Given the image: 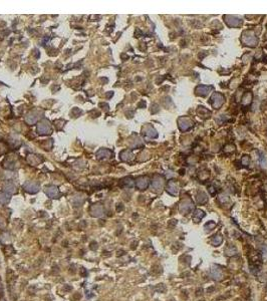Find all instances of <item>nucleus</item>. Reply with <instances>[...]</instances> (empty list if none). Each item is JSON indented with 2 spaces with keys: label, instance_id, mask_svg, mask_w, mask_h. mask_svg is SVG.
Masks as SVG:
<instances>
[{
  "label": "nucleus",
  "instance_id": "25",
  "mask_svg": "<svg viewBox=\"0 0 267 301\" xmlns=\"http://www.w3.org/2000/svg\"><path fill=\"white\" fill-rule=\"evenodd\" d=\"M122 183H124L126 186H128V187H132L134 185V182H133V180L131 179V178H126V179L122 180Z\"/></svg>",
  "mask_w": 267,
  "mask_h": 301
},
{
  "label": "nucleus",
  "instance_id": "18",
  "mask_svg": "<svg viewBox=\"0 0 267 301\" xmlns=\"http://www.w3.org/2000/svg\"><path fill=\"white\" fill-rule=\"evenodd\" d=\"M252 100V93L251 92H246L245 95L242 96V103L244 106H247L251 103Z\"/></svg>",
  "mask_w": 267,
  "mask_h": 301
},
{
  "label": "nucleus",
  "instance_id": "21",
  "mask_svg": "<svg viewBox=\"0 0 267 301\" xmlns=\"http://www.w3.org/2000/svg\"><path fill=\"white\" fill-rule=\"evenodd\" d=\"M133 158V154L130 151H124L121 153V159L122 161H129Z\"/></svg>",
  "mask_w": 267,
  "mask_h": 301
},
{
  "label": "nucleus",
  "instance_id": "7",
  "mask_svg": "<svg viewBox=\"0 0 267 301\" xmlns=\"http://www.w3.org/2000/svg\"><path fill=\"white\" fill-rule=\"evenodd\" d=\"M193 208V203L191 202L190 200H185V201H183L181 204H180L179 206V210L181 211L183 214H186V213H188L191 209Z\"/></svg>",
  "mask_w": 267,
  "mask_h": 301
},
{
  "label": "nucleus",
  "instance_id": "28",
  "mask_svg": "<svg viewBox=\"0 0 267 301\" xmlns=\"http://www.w3.org/2000/svg\"><path fill=\"white\" fill-rule=\"evenodd\" d=\"M234 150H235V148H234L233 146H228V147L225 148V151L228 152V153H231V152H233Z\"/></svg>",
  "mask_w": 267,
  "mask_h": 301
},
{
  "label": "nucleus",
  "instance_id": "4",
  "mask_svg": "<svg viewBox=\"0 0 267 301\" xmlns=\"http://www.w3.org/2000/svg\"><path fill=\"white\" fill-rule=\"evenodd\" d=\"M225 22L228 24L230 27H237L241 24V20L236 16L228 15V16H225Z\"/></svg>",
  "mask_w": 267,
  "mask_h": 301
},
{
  "label": "nucleus",
  "instance_id": "5",
  "mask_svg": "<svg viewBox=\"0 0 267 301\" xmlns=\"http://www.w3.org/2000/svg\"><path fill=\"white\" fill-rule=\"evenodd\" d=\"M24 190L30 194H35L39 191V186L34 182H27L24 184Z\"/></svg>",
  "mask_w": 267,
  "mask_h": 301
},
{
  "label": "nucleus",
  "instance_id": "3",
  "mask_svg": "<svg viewBox=\"0 0 267 301\" xmlns=\"http://www.w3.org/2000/svg\"><path fill=\"white\" fill-rule=\"evenodd\" d=\"M178 126L180 130H183V132H186V130H189L190 129H192L193 122L188 118H184V117L180 118L178 119Z\"/></svg>",
  "mask_w": 267,
  "mask_h": 301
},
{
  "label": "nucleus",
  "instance_id": "8",
  "mask_svg": "<svg viewBox=\"0 0 267 301\" xmlns=\"http://www.w3.org/2000/svg\"><path fill=\"white\" fill-rule=\"evenodd\" d=\"M136 185L140 190H145L149 186V179L147 177H141L137 180Z\"/></svg>",
  "mask_w": 267,
  "mask_h": 301
},
{
  "label": "nucleus",
  "instance_id": "14",
  "mask_svg": "<svg viewBox=\"0 0 267 301\" xmlns=\"http://www.w3.org/2000/svg\"><path fill=\"white\" fill-rule=\"evenodd\" d=\"M162 186H163V179H162V177L160 176H156L154 178V181H153V187H154V189H156V190H160Z\"/></svg>",
  "mask_w": 267,
  "mask_h": 301
},
{
  "label": "nucleus",
  "instance_id": "17",
  "mask_svg": "<svg viewBox=\"0 0 267 301\" xmlns=\"http://www.w3.org/2000/svg\"><path fill=\"white\" fill-rule=\"evenodd\" d=\"M38 121V117L36 115L34 114V112H32V114H29L26 117V122H28V124H35Z\"/></svg>",
  "mask_w": 267,
  "mask_h": 301
},
{
  "label": "nucleus",
  "instance_id": "12",
  "mask_svg": "<svg viewBox=\"0 0 267 301\" xmlns=\"http://www.w3.org/2000/svg\"><path fill=\"white\" fill-rule=\"evenodd\" d=\"M145 135L148 137H151V139H154V137H158L156 130H155L153 126H148L145 128Z\"/></svg>",
  "mask_w": 267,
  "mask_h": 301
},
{
  "label": "nucleus",
  "instance_id": "16",
  "mask_svg": "<svg viewBox=\"0 0 267 301\" xmlns=\"http://www.w3.org/2000/svg\"><path fill=\"white\" fill-rule=\"evenodd\" d=\"M196 200H197L198 203H199V204H203V203H206L207 202L208 198H207V196H206V194H205V193H203V192H199V193L197 194Z\"/></svg>",
  "mask_w": 267,
  "mask_h": 301
},
{
  "label": "nucleus",
  "instance_id": "9",
  "mask_svg": "<svg viewBox=\"0 0 267 301\" xmlns=\"http://www.w3.org/2000/svg\"><path fill=\"white\" fill-rule=\"evenodd\" d=\"M168 192L170 194L172 195H178L179 193V187H178V185H177L176 182H174V181H170V182L168 183Z\"/></svg>",
  "mask_w": 267,
  "mask_h": 301
},
{
  "label": "nucleus",
  "instance_id": "15",
  "mask_svg": "<svg viewBox=\"0 0 267 301\" xmlns=\"http://www.w3.org/2000/svg\"><path fill=\"white\" fill-rule=\"evenodd\" d=\"M111 152L107 150V149H100V150L96 153V156L99 159H103V158H109L111 157Z\"/></svg>",
  "mask_w": 267,
  "mask_h": 301
},
{
  "label": "nucleus",
  "instance_id": "24",
  "mask_svg": "<svg viewBox=\"0 0 267 301\" xmlns=\"http://www.w3.org/2000/svg\"><path fill=\"white\" fill-rule=\"evenodd\" d=\"M223 241V238L220 236V235H216V236L212 239V243L214 244V246H218L219 244H221Z\"/></svg>",
  "mask_w": 267,
  "mask_h": 301
},
{
  "label": "nucleus",
  "instance_id": "26",
  "mask_svg": "<svg viewBox=\"0 0 267 301\" xmlns=\"http://www.w3.org/2000/svg\"><path fill=\"white\" fill-rule=\"evenodd\" d=\"M249 164H250V158H249L248 156H244L242 158V165L245 167H248Z\"/></svg>",
  "mask_w": 267,
  "mask_h": 301
},
{
  "label": "nucleus",
  "instance_id": "19",
  "mask_svg": "<svg viewBox=\"0 0 267 301\" xmlns=\"http://www.w3.org/2000/svg\"><path fill=\"white\" fill-rule=\"evenodd\" d=\"M205 216V212H203L202 210H196L194 213V221L196 222H200V220Z\"/></svg>",
  "mask_w": 267,
  "mask_h": 301
},
{
  "label": "nucleus",
  "instance_id": "1",
  "mask_svg": "<svg viewBox=\"0 0 267 301\" xmlns=\"http://www.w3.org/2000/svg\"><path fill=\"white\" fill-rule=\"evenodd\" d=\"M242 41L246 45L254 47V46L257 45L258 39L255 36V34L253 33V32L250 31V30H247V31H245L244 33L242 34Z\"/></svg>",
  "mask_w": 267,
  "mask_h": 301
},
{
  "label": "nucleus",
  "instance_id": "27",
  "mask_svg": "<svg viewBox=\"0 0 267 301\" xmlns=\"http://www.w3.org/2000/svg\"><path fill=\"white\" fill-rule=\"evenodd\" d=\"M219 200L221 203H226L229 201V198H228V196H226L225 194H222V195H220Z\"/></svg>",
  "mask_w": 267,
  "mask_h": 301
},
{
  "label": "nucleus",
  "instance_id": "10",
  "mask_svg": "<svg viewBox=\"0 0 267 301\" xmlns=\"http://www.w3.org/2000/svg\"><path fill=\"white\" fill-rule=\"evenodd\" d=\"M45 193L47 194V196H48L49 198H55V197H57V196H58L59 191H58V189H57V187H55V186H50L48 188H46Z\"/></svg>",
  "mask_w": 267,
  "mask_h": 301
},
{
  "label": "nucleus",
  "instance_id": "22",
  "mask_svg": "<svg viewBox=\"0 0 267 301\" xmlns=\"http://www.w3.org/2000/svg\"><path fill=\"white\" fill-rule=\"evenodd\" d=\"M4 191L7 194H13L15 192V186L12 183H7L4 187Z\"/></svg>",
  "mask_w": 267,
  "mask_h": 301
},
{
  "label": "nucleus",
  "instance_id": "23",
  "mask_svg": "<svg viewBox=\"0 0 267 301\" xmlns=\"http://www.w3.org/2000/svg\"><path fill=\"white\" fill-rule=\"evenodd\" d=\"M10 200L9 194L7 193H0V203L1 204H7Z\"/></svg>",
  "mask_w": 267,
  "mask_h": 301
},
{
  "label": "nucleus",
  "instance_id": "13",
  "mask_svg": "<svg viewBox=\"0 0 267 301\" xmlns=\"http://www.w3.org/2000/svg\"><path fill=\"white\" fill-rule=\"evenodd\" d=\"M103 207L100 206V205H95L92 208V211H91L92 215L93 217H99V216H100L103 214Z\"/></svg>",
  "mask_w": 267,
  "mask_h": 301
},
{
  "label": "nucleus",
  "instance_id": "29",
  "mask_svg": "<svg viewBox=\"0 0 267 301\" xmlns=\"http://www.w3.org/2000/svg\"><path fill=\"white\" fill-rule=\"evenodd\" d=\"M2 301H4V300H2Z\"/></svg>",
  "mask_w": 267,
  "mask_h": 301
},
{
  "label": "nucleus",
  "instance_id": "2",
  "mask_svg": "<svg viewBox=\"0 0 267 301\" xmlns=\"http://www.w3.org/2000/svg\"><path fill=\"white\" fill-rule=\"evenodd\" d=\"M224 100H225V99H224V96H223V95H221V93H219V92H214L211 96L210 103L214 108H219L222 107L223 103H224Z\"/></svg>",
  "mask_w": 267,
  "mask_h": 301
},
{
  "label": "nucleus",
  "instance_id": "6",
  "mask_svg": "<svg viewBox=\"0 0 267 301\" xmlns=\"http://www.w3.org/2000/svg\"><path fill=\"white\" fill-rule=\"evenodd\" d=\"M212 90V86H207V85H198L196 89H195V92H196V93L198 96H206L209 92H210Z\"/></svg>",
  "mask_w": 267,
  "mask_h": 301
},
{
  "label": "nucleus",
  "instance_id": "20",
  "mask_svg": "<svg viewBox=\"0 0 267 301\" xmlns=\"http://www.w3.org/2000/svg\"><path fill=\"white\" fill-rule=\"evenodd\" d=\"M211 275L213 278L216 279V280H219V279H221V277H222L221 271L217 269V268H213V269H211Z\"/></svg>",
  "mask_w": 267,
  "mask_h": 301
},
{
  "label": "nucleus",
  "instance_id": "11",
  "mask_svg": "<svg viewBox=\"0 0 267 301\" xmlns=\"http://www.w3.org/2000/svg\"><path fill=\"white\" fill-rule=\"evenodd\" d=\"M38 133L40 134V135H45V134H49L50 133V126H48L47 122H40V124L38 125Z\"/></svg>",
  "mask_w": 267,
  "mask_h": 301
}]
</instances>
